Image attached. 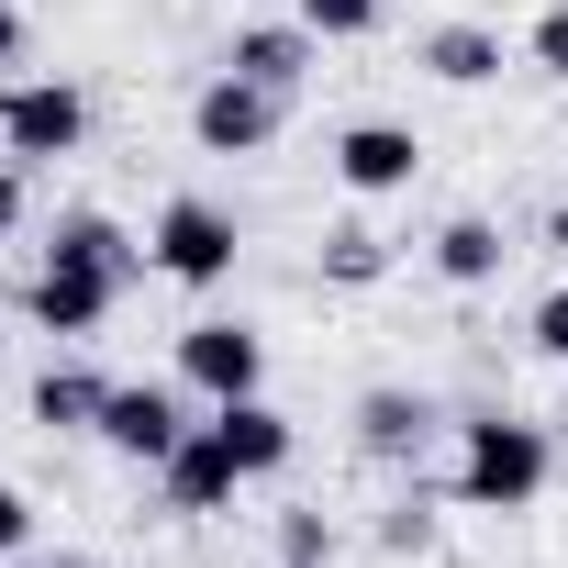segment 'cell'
<instances>
[{"mask_svg":"<svg viewBox=\"0 0 568 568\" xmlns=\"http://www.w3.org/2000/svg\"><path fill=\"white\" fill-rule=\"evenodd\" d=\"M179 379H190L201 402H245V390L267 379V335L212 313V324H190V335H179Z\"/></svg>","mask_w":568,"mask_h":568,"instance_id":"8992f818","label":"cell"},{"mask_svg":"<svg viewBox=\"0 0 568 568\" xmlns=\"http://www.w3.org/2000/svg\"><path fill=\"white\" fill-rule=\"evenodd\" d=\"M101 402H112V379H90V368H45L34 379V424L45 435H101Z\"/></svg>","mask_w":568,"mask_h":568,"instance_id":"5bb4252c","label":"cell"},{"mask_svg":"<svg viewBox=\"0 0 568 568\" xmlns=\"http://www.w3.org/2000/svg\"><path fill=\"white\" fill-rule=\"evenodd\" d=\"M57 568H101V557H57Z\"/></svg>","mask_w":568,"mask_h":568,"instance_id":"484cf974","label":"cell"},{"mask_svg":"<svg viewBox=\"0 0 568 568\" xmlns=\"http://www.w3.org/2000/svg\"><path fill=\"white\" fill-rule=\"evenodd\" d=\"M424 68H435L446 90H490V79H501V34H490V23H435V34H424Z\"/></svg>","mask_w":568,"mask_h":568,"instance_id":"4fadbf2b","label":"cell"},{"mask_svg":"<svg viewBox=\"0 0 568 568\" xmlns=\"http://www.w3.org/2000/svg\"><path fill=\"white\" fill-rule=\"evenodd\" d=\"M501 223L490 212H457V223H435V278H446V291H490V278H501Z\"/></svg>","mask_w":568,"mask_h":568,"instance_id":"7c38bea8","label":"cell"},{"mask_svg":"<svg viewBox=\"0 0 568 568\" xmlns=\"http://www.w3.org/2000/svg\"><path fill=\"white\" fill-rule=\"evenodd\" d=\"M335 179H346L357 201H390V190H413V179H424V145H413V123H346V134H335Z\"/></svg>","mask_w":568,"mask_h":568,"instance_id":"ba28073f","label":"cell"},{"mask_svg":"<svg viewBox=\"0 0 568 568\" xmlns=\"http://www.w3.org/2000/svg\"><path fill=\"white\" fill-rule=\"evenodd\" d=\"M278 557H291V568H335V524L324 513H291V524H278Z\"/></svg>","mask_w":568,"mask_h":568,"instance_id":"ac0fdd59","label":"cell"},{"mask_svg":"<svg viewBox=\"0 0 568 568\" xmlns=\"http://www.w3.org/2000/svg\"><path fill=\"white\" fill-rule=\"evenodd\" d=\"M379 267H390V245L368 223H335L324 234V278H335V291H379Z\"/></svg>","mask_w":568,"mask_h":568,"instance_id":"2e32d148","label":"cell"},{"mask_svg":"<svg viewBox=\"0 0 568 568\" xmlns=\"http://www.w3.org/2000/svg\"><path fill=\"white\" fill-rule=\"evenodd\" d=\"M390 546H402V557H424V546H435V524H424V501H402V513H390Z\"/></svg>","mask_w":568,"mask_h":568,"instance_id":"603a6c76","label":"cell"},{"mask_svg":"<svg viewBox=\"0 0 568 568\" xmlns=\"http://www.w3.org/2000/svg\"><path fill=\"white\" fill-rule=\"evenodd\" d=\"M535 346H546V357H568V291H546V302H535Z\"/></svg>","mask_w":568,"mask_h":568,"instance_id":"ffe728a7","label":"cell"},{"mask_svg":"<svg viewBox=\"0 0 568 568\" xmlns=\"http://www.w3.org/2000/svg\"><path fill=\"white\" fill-rule=\"evenodd\" d=\"M179 435H190L179 390H156V379H112V402H101V446H112V457L168 468V446H179Z\"/></svg>","mask_w":568,"mask_h":568,"instance_id":"52a82bcc","label":"cell"},{"mask_svg":"<svg viewBox=\"0 0 568 568\" xmlns=\"http://www.w3.org/2000/svg\"><path fill=\"white\" fill-rule=\"evenodd\" d=\"M23 535H34V501H23V490H12V479H0V557H12V546H23Z\"/></svg>","mask_w":568,"mask_h":568,"instance_id":"7402d4cb","label":"cell"},{"mask_svg":"<svg viewBox=\"0 0 568 568\" xmlns=\"http://www.w3.org/2000/svg\"><path fill=\"white\" fill-rule=\"evenodd\" d=\"M123 278H134L123 223H112V212H68L57 245H45V267H34V324H45V335H101L112 302H123Z\"/></svg>","mask_w":568,"mask_h":568,"instance_id":"6da1fadb","label":"cell"},{"mask_svg":"<svg viewBox=\"0 0 568 568\" xmlns=\"http://www.w3.org/2000/svg\"><path fill=\"white\" fill-rule=\"evenodd\" d=\"M190 134H201V156H256L278 134V90L245 79V68H212L201 101H190Z\"/></svg>","mask_w":568,"mask_h":568,"instance_id":"5b68a950","label":"cell"},{"mask_svg":"<svg viewBox=\"0 0 568 568\" xmlns=\"http://www.w3.org/2000/svg\"><path fill=\"white\" fill-rule=\"evenodd\" d=\"M546 245H557V256H568V212H546Z\"/></svg>","mask_w":568,"mask_h":568,"instance_id":"d4e9b609","label":"cell"},{"mask_svg":"<svg viewBox=\"0 0 568 568\" xmlns=\"http://www.w3.org/2000/svg\"><path fill=\"white\" fill-rule=\"evenodd\" d=\"M302 23H313L324 45H357V34H379V23H390V0H302Z\"/></svg>","mask_w":568,"mask_h":568,"instance_id":"e0dca14e","label":"cell"},{"mask_svg":"<svg viewBox=\"0 0 568 568\" xmlns=\"http://www.w3.org/2000/svg\"><path fill=\"white\" fill-rule=\"evenodd\" d=\"M79 145H90L79 79H23V90H0V156L45 168V156H79Z\"/></svg>","mask_w":568,"mask_h":568,"instance_id":"277c9868","label":"cell"},{"mask_svg":"<svg viewBox=\"0 0 568 568\" xmlns=\"http://www.w3.org/2000/svg\"><path fill=\"white\" fill-rule=\"evenodd\" d=\"M424 424H435L424 390H368V402H357V446H368V457H413Z\"/></svg>","mask_w":568,"mask_h":568,"instance_id":"9a60e30c","label":"cell"},{"mask_svg":"<svg viewBox=\"0 0 568 568\" xmlns=\"http://www.w3.org/2000/svg\"><path fill=\"white\" fill-rule=\"evenodd\" d=\"M212 435L234 446V468H245V479H278V468H291V446H302V435H291V413H278L267 390H245V402H212Z\"/></svg>","mask_w":568,"mask_h":568,"instance_id":"30bf717a","label":"cell"},{"mask_svg":"<svg viewBox=\"0 0 568 568\" xmlns=\"http://www.w3.org/2000/svg\"><path fill=\"white\" fill-rule=\"evenodd\" d=\"M234 256H245V223H234L212 190H179V201L156 212V234H145V267L179 278V291H223Z\"/></svg>","mask_w":568,"mask_h":568,"instance_id":"3957f363","label":"cell"},{"mask_svg":"<svg viewBox=\"0 0 568 568\" xmlns=\"http://www.w3.org/2000/svg\"><path fill=\"white\" fill-rule=\"evenodd\" d=\"M23 57V12H12V0H0V68H12Z\"/></svg>","mask_w":568,"mask_h":568,"instance_id":"cb8c5ba5","label":"cell"},{"mask_svg":"<svg viewBox=\"0 0 568 568\" xmlns=\"http://www.w3.org/2000/svg\"><path fill=\"white\" fill-rule=\"evenodd\" d=\"M23 234V156H0V245Z\"/></svg>","mask_w":568,"mask_h":568,"instance_id":"44dd1931","label":"cell"},{"mask_svg":"<svg viewBox=\"0 0 568 568\" xmlns=\"http://www.w3.org/2000/svg\"><path fill=\"white\" fill-rule=\"evenodd\" d=\"M524 57H535L546 79H568V0H557V12H535V34H524Z\"/></svg>","mask_w":568,"mask_h":568,"instance_id":"d6986e66","label":"cell"},{"mask_svg":"<svg viewBox=\"0 0 568 568\" xmlns=\"http://www.w3.org/2000/svg\"><path fill=\"white\" fill-rule=\"evenodd\" d=\"M313 57H324V34H313V23H245V34L223 45V68H245V79H267L278 101H291V90L313 79Z\"/></svg>","mask_w":568,"mask_h":568,"instance_id":"8fae6325","label":"cell"},{"mask_svg":"<svg viewBox=\"0 0 568 568\" xmlns=\"http://www.w3.org/2000/svg\"><path fill=\"white\" fill-rule=\"evenodd\" d=\"M156 490H168V513H223V501L245 490V468H234V446H223L212 424H190V435L168 446V468H156Z\"/></svg>","mask_w":568,"mask_h":568,"instance_id":"9c48e42d","label":"cell"},{"mask_svg":"<svg viewBox=\"0 0 568 568\" xmlns=\"http://www.w3.org/2000/svg\"><path fill=\"white\" fill-rule=\"evenodd\" d=\"M546 435L524 424V413H479L468 424V446H457V501L468 513H524L535 490H546Z\"/></svg>","mask_w":568,"mask_h":568,"instance_id":"7a4b0ae2","label":"cell"},{"mask_svg":"<svg viewBox=\"0 0 568 568\" xmlns=\"http://www.w3.org/2000/svg\"><path fill=\"white\" fill-rule=\"evenodd\" d=\"M0 379H12V368H0Z\"/></svg>","mask_w":568,"mask_h":568,"instance_id":"4316f807","label":"cell"}]
</instances>
